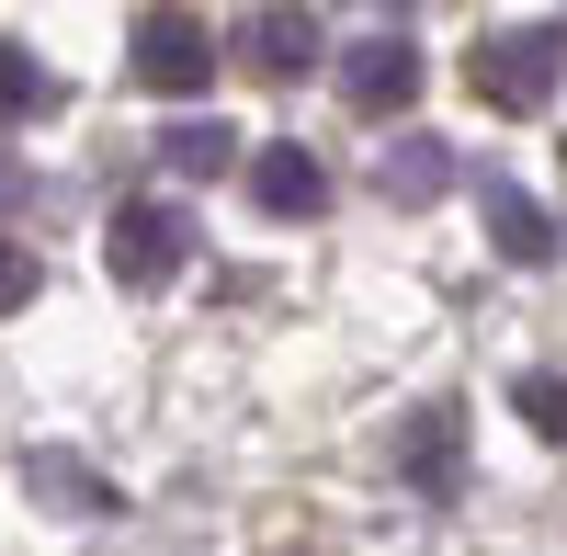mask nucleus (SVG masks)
Here are the masks:
<instances>
[{
    "instance_id": "1",
    "label": "nucleus",
    "mask_w": 567,
    "mask_h": 556,
    "mask_svg": "<svg viewBox=\"0 0 567 556\" xmlns=\"http://www.w3.org/2000/svg\"><path fill=\"white\" fill-rule=\"evenodd\" d=\"M556 80H567V23H499L465 45V91L488 114H545Z\"/></svg>"
},
{
    "instance_id": "2",
    "label": "nucleus",
    "mask_w": 567,
    "mask_h": 556,
    "mask_svg": "<svg viewBox=\"0 0 567 556\" xmlns=\"http://www.w3.org/2000/svg\"><path fill=\"white\" fill-rule=\"evenodd\" d=\"M182 261H194V216H182L171 194H125L114 227H103V272H114L125 296H159Z\"/></svg>"
},
{
    "instance_id": "3",
    "label": "nucleus",
    "mask_w": 567,
    "mask_h": 556,
    "mask_svg": "<svg viewBox=\"0 0 567 556\" xmlns=\"http://www.w3.org/2000/svg\"><path fill=\"white\" fill-rule=\"evenodd\" d=\"M125 69L148 80V91H205V69H216L205 12H136L125 23Z\"/></svg>"
},
{
    "instance_id": "4",
    "label": "nucleus",
    "mask_w": 567,
    "mask_h": 556,
    "mask_svg": "<svg viewBox=\"0 0 567 556\" xmlns=\"http://www.w3.org/2000/svg\"><path fill=\"white\" fill-rule=\"evenodd\" d=\"M386 466H398L420 500H454V488H465V409H454V398L409 409V421H398V443H386Z\"/></svg>"
},
{
    "instance_id": "5",
    "label": "nucleus",
    "mask_w": 567,
    "mask_h": 556,
    "mask_svg": "<svg viewBox=\"0 0 567 556\" xmlns=\"http://www.w3.org/2000/svg\"><path fill=\"white\" fill-rule=\"evenodd\" d=\"M23 488L45 500V512H69V523H103V512H125V488L91 466V454H69V443H34L23 454Z\"/></svg>"
},
{
    "instance_id": "6",
    "label": "nucleus",
    "mask_w": 567,
    "mask_h": 556,
    "mask_svg": "<svg viewBox=\"0 0 567 556\" xmlns=\"http://www.w3.org/2000/svg\"><path fill=\"white\" fill-rule=\"evenodd\" d=\"M341 91H352V114H409V91H420V45L386 23V34H363L352 58H341Z\"/></svg>"
},
{
    "instance_id": "7",
    "label": "nucleus",
    "mask_w": 567,
    "mask_h": 556,
    "mask_svg": "<svg viewBox=\"0 0 567 556\" xmlns=\"http://www.w3.org/2000/svg\"><path fill=\"white\" fill-rule=\"evenodd\" d=\"M477 216H488V250H499V261H523V272L556 261V216L523 194V182H477Z\"/></svg>"
},
{
    "instance_id": "8",
    "label": "nucleus",
    "mask_w": 567,
    "mask_h": 556,
    "mask_svg": "<svg viewBox=\"0 0 567 556\" xmlns=\"http://www.w3.org/2000/svg\"><path fill=\"white\" fill-rule=\"evenodd\" d=\"M250 205H261V216H318V205H329V159L296 148V136H272V148L250 159Z\"/></svg>"
},
{
    "instance_id": "9",
    "label": "nucleus",
    "mask_w": 567,
    "mask_h": 556,
    "mask_svg": "<svg viewBox=\"0 0 567 556\" xmlns=\"http://www.w3.org/2000/svg\"><path fill=\"white\" fill-rule=\"evenodd\" d=\"M261 148H239V125H216V114H182L159 125V171L171 182H227V171H250Z\"/></svg>"
},
{
    "instance_id": "10",
    "label": "nucleus",
    "mask_w": 567,
    "mask_h": 556,
    "mask_svg": "<svg viewBox=\"0 0 567 556\" xmlns=\"http://www.w3.org/2000/svg\"><path fill=\"white\" fill-rule=\"evenodd\" d=\"M374 194H386V205L454 194V148H443V136H386V148H374Z\"/></svg>"
},
{
    "instance_id": "11",
    "label": "nucleus",
    "mask_w": 567,
    "mask_h": 556,
    "mask_svg": "<svg viewBox=\"0 0 567 556\" xmlns=\"http://www.w3.org/2000/svg\"><path fill=\"white\" fill-rule=\"evenodd\" d=\"M239 45H250L272 80H307L329 34H318V12H239Z\"/></svg>"
},
{
    "instance_id": "12",
    "label": "nucleus",
    "mask_w": 567,
    "mask_h": 556,
    "mask_svg": "<svg viewBox=\"0 0 567 556\" xmlns=\"http://www.w3.org/2000/svg\"><path fill=\"white\" fill-rule=\"evenodd\" d=\"M45 103H58V80H45V58H23V45L0 34V125H12V114H45Z\"/></svg>"
},
{
    "instance_id": "13",
    "label": "nucleus",
    "mask_w": 567,
    "mask_h": 556,
    "mask_svg": "<svg viewBox=\"0 0 567 556\" xmlns=\"http://www.w3.org/2000/svg\"><path fill=\"white\" fill-rule=\"evenodd\" d=\"M511 398H523V421H534L545 443H567V387H556V375H511Z\"/></svg>"
},
{
    "instance_id": "14",
    "label": "nucleus",
    "mask_w": 567,
    "mask_h": 556,
    "mask_svg": "<svg viewBox=\"0 0 567 556\" xmlns=\"http://www.w3.org/2000/svg\"><path fill=\"white\" fill-rule=\"evenodd\" d=\"M23 296H34V250H23V239H0V318H12Z\"/></svg>"
},
{
    "instance_id": "15",
    "label": "nucleus",
    "mask_w": 567,
    "mask_h": 556,
    "mask_svg": "<svg viewBox=\"0 0 567 556\" xmlns=\"http://www.w3.org/2000/svg\"><path fill=\"white\" fill-rule=\"evenodd\" d=\"M12 194H23V182H12V171H0V205H12Z\"/></svg>"
}]
</instances>
